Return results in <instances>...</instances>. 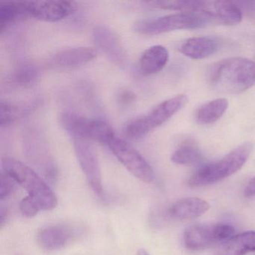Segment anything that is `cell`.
I'll use <instances>...</instances> for the list:
<instances>
[{
  "mask_svg": "<svg viewBox=\"0 0 255 255\" xmlns=\"http://www.w3.org/2000/svg\"><path fill=\"white\" fill-rule=\"evenodd\" d=\"M2 171L27 192V196L39 206L41 210L49 211L56 208V194L35 170L14 158L5 157L2 160Z\"/></svg>",
  "mask_w": 255,
  "mask_h": 255,
  "instance_id": "2",
  "label": "cell"
},
{
  "mask_svg": "<svg viewBox=\"0 0 255 255\" xmlns=\"http://www.w3.org/2000/svg\"><path fill=\"white\" fill-rule=\"evenodd\" d=\"M24 5L28 17L50 23L60 21L77 10L75 2L62 0L25 1Z\"/></svg>",
  "mask_w": 255,
  "mask_h": 255,
  "instance_id": "12",
  "label": "cell"
},
{
  "mask_svg": "<svg viewBox=\"0 0 255 255\" xmlns=\"http://www.w3.org/2000/svg\"><path fill=\"white\" fill-rule=\"evenodd\" d=\"M30 106L17 105L1 102L0 105V125L6 126L17 119H20L30 112Z\"/></svg>",
  "mask_w": 255,
  "mask_h": 255,
  "instance_id": "23",
  "label": "cell"
},
{
  "mask_svg": "<svg viewBox=\"0 0 255 255\" xmlns=\"http://www.w3.org/2000/svg\"><path fill=\"white\" fill-rule=\"evenodd\" d=\"M28 17L24 2H6L0 4V31L12 24L17 20Z\"/></svg>",
  "mask_w": 255,
  "mask_h": 255,
  "instance_id": "20",
  "label": "cell"
},
{
  "mask_svg": "<svg viewBox=\"0 0 255 255\" xmlns=\"http://www.w3.org/2000/svg\"><path fill=\"white\" fill-rule=\"evenodd\" d=\"M229 103L226 98H218L201 106L195 113V120L199 125L216 123L228 110Z\"/></svg>",
  "mask_w": 255,
  "mask_h": 255,
  "instance_id": "19",
  "label": "cell"
},
{
  "mask_svg": "<svg viewBox=\"0 0 255 255\" xmlns=\"http://www.w3.org/2000/svg\"><path fill=\"white\" fill-rule=\"evenodd\" d=\"M210 80L220 92L242 93L255 86V62L243 57L224 59L213 67Z\"/></svg>",
  "mask_w": 255,
  "mask_h": 255,
  "instance_id": "1",
  "label": "cell"
},
{
  "mask_svg": "<svg viewBox=\"0 0 255 255\" xmlns=\"http://www.w3.org/2000/svg\"><path fill=\"white\" fill-rule=\"evenodd\" d=\"M255 252V231H246L225 240L214 255H246Z\"/></svg>",
  "mask_w": 255,
  "mask_h": 255,
  "instance_id": "16",
  "label": "cell"
},
{
  "mask_svg": "<svg viewBox=\"0 0 255 255\" xmlns=\"http://www.w3.org/2000/svg\"><path fill=\"white\" fill-rule=\"evenodd\" d=\"M253 150L251 142L243 143L216 162L197 170L188 180L191 187H200L222 181L240 171Z\"/></svg>",
  "mask_w": 255,
  "mask_h": 255,
  "instance_id": "3",
  "label": "cell"
},
{
  "mask_svg": "<svg viewBox=\"0 0 255 255\" xmlns=\"http://www.w3.org/2000/svg\"><path fill=\"white\" fill-rule=\"evenodd\" d=\"M202 153L199 147L195 143L182 144L171 155V160L177 165H192L200 162Z\"/></svg>",
  "mask_w": 255,
  "mask_h": 255,
  "instance_id": "21",
  "label": "cell"
},
{
  "mask_svg": "<svg viewBox=\"0 0 255 255\" xmlns=\"http://www.w3.org/2000/svg\"><path fill=\"white\" fill-rule=\"evenodd\" d=\"M16 182L3 171L0 174V200L8 198L15 188Z\"/></svg>",
  "mask_w": 255,
  "mask_h": 255,
  "instance_id": "25",
  "label": "cell"
},
{
  "mask_svg": "<svg viewBox=\"0 0 255 255\" xmlns=\"http://www.w3.org/2000/svg\"><path fill=\"white\" fill-rule=\"evenodd\" d=\"M169 59L168 51L162 45H154L144 50L139 59V68L146 75L160 72Z\"/></svg>",
  "mask_w": 255,
  "mask_h": 255,
  "instance_id": "18",
  "label": "cell"
},
{
  "mask_svg": "<svg viewBox=\"0 0 255 255\" xmlns=\"http://www.w3.org/2000/svg\"><path fill=\"white\" fill-rule=\"evenodd\" d=\"M244 196L252 198L255 196V177L251 179L244 189Z\"/></svg>",
  "mask_w": 255,
  "mask_h": 255,
  "instance_id": "27",
  "label": "cell"
},
{
  "mask_svg": "<svg viewBox=\"0 0 255 255\" xmlns=\"http://www.w3.org/2000/svg\"><path fill=\"white\" fill-rule=\"evenodd\" d=\"M72 138L77 160L89 186L98 196L104 198L101 167L95 147L89 140L78 137Z\"/></svg>",
  "mask_w": 255,
  "mask_h": 255,
  "instance_id": "10",
  "label": "cell"
},
{
  "mask_svg": "<svg viewBox=\"0 0 255 255\" xmlns=\"http://www.w3.org/2000/svg\"><path fill=\"white\" fill-rule=\"evenodd\" d=\"M8 210H7V208H5V207H4L3 206H2V207H1V210H0V219H1V225H4L5 220H6L7 218H8Z\"/></svg>",
  "mask_w": 255,
  "mask_h": 255,
  "instance_id": "29",
  "label": "cell"
},
{
  "mask_svg": "<svg viewBox=\"0 0 255 255\" xmlns=\"http://www.w3.org/2000/svg\"><path fill=\"white\" fill-rule=\"evenodd\" d=\"M137 255H150V254L144 249H139L137 252Z\"/></svg>",
  "mask_w": 255,
  "mask_h": 255,
  "instance_id": "30",
  "label": "cell"
},
{
  "mask_svg": "<svg viewBox=\"0 0 255 255\" xmlns=\"http://www.w3.org/2000/svg\"><path fill=\"white\" fill-rule=\"evenodd\" d=\"M96 56V50L92 47H73L61 50L53 55L48 64L53 68L61 69L77 68L89 63Z\"/></svg>",
  "mask_w": 255,
  "mask_h": 255,
  "instance_id": "14",
  "label": "cell"
},
{
  "mask_svg": "<svg viewBox=\"0 0 255 255\" xmlns=\"http://www.w3.org/2000/svg\"><path fill=\"white\" fill-rule=\"evenodd\" d=\"M147 3L154 8L164 10L180 11V13L194 14L198 1L197 0H157Z\"/></svg>",
  "mask_w": 255,
  "mask_h": 255,
  "instance_id": "22",
  "label": "cell"
},
{
  "mask_svg": "<svg viewBox=\"0 0 255 255\" xmlns=\"http://www.w3.org/2000/svg\"><path fill=\"white\" fill-rule=\"evenodd\" d=\"M119 98H120L121 103L125 104L132 102L133 101L134 95H132V92H123L121 94Z\"/></svg>",
  "mask_w": 255,
  "mask_h": 255,
  "instance_id": "28",
  "label": "cell"
},
{
  "mask_svg": "<svg viewBox=\"0 0 255 255\" xmlns=\"http://www.w3.org/2000/svg\"><path fill=\"white\" fill-rule=\"evenodd\" d=\"M206 24V22L196 14L177 13L138 20L134 24V29L142 35H154L180 29H198Z\"/></svg>",
  "mask_w": 255,
  "mask_h": 255,
  "instance_id": "6",
  "label": "cell"
},
{
  "mask_svg": "<svg viewBox=\"0 0 255 255\" xmlns=\"http://www.w3.org/2000/svg\"><path fill=\"white\" fill-rule=\"evenodd\" d=\"M86 231L83 225L74 222L54 224L40 228L37 231L35 240L43 250L55 252L80 240Z\"/></svg>",
  "mask_w": 255,
  "mask_h": 255,
  "instance_id": "7",
  "label": "cell"
},
{
  "mask_svg": "<svg viewBox=\"0 0 255 255\" xmlns=\"http://www.w3.org/2000/svg\"><path fill=\"white\" fill-rule=\"evenodd\" d=\"M188 101L186 95H177L158 104L148 114L132 119L127 123L123 129L125 137L138 140L144 138L149 132L169 120L181 110Z\"/></svg>",
  "mask_w": 255,
  "mask_h": 255,
  "instance_id": "4",
  "label": "cell"
},
{
  "mask_svg": "<svg viewBox=\"0 0 255 255\" xmlns=\"http://www.w3.org/2000/svg\"><path fill=\"white\" fill-rule=\"evenodd\" d=\"M39 70L32 64H24L16 69L11 76V81L17 86H26L32 84L39 77Z\"/></svg>",
  "mask_w": 255,
  "mask_h": 255,
  "instance_id": "24",
  "label": "cell"
},
{
  "mask_svg": "<svg viewBox=\"0 0 255 255\" xmlns=\"http://www.w3.org/2000/svg\"><path fill=\"white\" fill-rule=\"evenodd\" d=\"M210 205L199 198H184L178 200L168 210L170 216L179 221H189L203 216L210 210Z\"/></svg>",
  "mask_w": 255,
  "mask_h": 255,
  "instance_id": "15",
  "label": "cell"
},
{
  "mask_svg": "<svg viewBox=\"0 0 255 255\" xmlns=\"http://www.w3.org/2000/svg\"><path fill=\"white\" fill-rule=\"evenodd\" d=\"M194 14L206 22L222 26H235L241 22L243 11L234 2L226 1H199Z\"/></svg>",
  "mask_w": 255,
  "mask_h": 255,
  "instance_id": "11",
  "label": "cell"
},
{
  "mask_svg": "<svg viewBox=\"0 0 255 255\" xmlns=\"http://www.w3.org/2000/svg\"><path fill=\"white\" fill-rule=\"evenodd\" d=\"M107 145L119 162L138 180L151 183L154 173L150 164L144 157L125 140L114 135Z\"/></svg>",
  "mask_w": 255,
  "mask_h": 255,
  "instance_id": "9",
  "label": "cell"
},
{
  "mask_svg": "<svg viewBox=\"0 0 255 255\" xmlns=\"http://www.w3.org/2000/svg\"><path fill=\"white\" fill-rule=\"evenodd\" d=\"M234 233L235 228L228 224L191 225L183 233V244L189 250H200L225 242L233 237Z\"/></svg>",
  "mask_w": 255,
  "mask_h": 255,
  "instance_id": "8",
  "label": "cell"
},
{
  "mask_svg": "<svg viewBox=\"0 0 255 255\" xmlns=\"http://www.w3.org/2000/svg\"><path fill=\"white\" fill-rule=\"evenodd\" d=\"M20 210L23 216L26 218L34 217L41 211L39 206L29 196L23 198L20 204Z\"/></svg>",
  "mask_w": 255,
  "mask_h": 255,
  "instance_id": "26",
  "label": "cell"
},
{
  "mask_svg": "<svg viewBox=\"0 0 255 255\" xmlns=\"http://www.w3.org/2000/svg\"><path fill=\"white\" fill-rule=\"evenodd\" d=\"M218 44L208 37L188 38L179 46V51L192 59H204L216 53Z\"/></svg>",
  "mask_w": 255,
  "mask_h": 255,
  "instance_id": "17",
  "label": "cell"
},
{
  "mask_svg": "<svg viewBox=\"0 0 255 255\" xmlns=\"http://www.w3.org/2000/svg\"><path fill=\"white\" fill-rule=\"evenodd\" d=\"M93 38L97 47L118 66L126 65V53L116 32L105 25L95 26Z\"/></svg>",
  "mask_w": 255,
  "mask_h": 255,
  "instance_id": "13",
  "label": "cell"
},
{
  "mask_svg": "<svg viewBox=\"0 0 255 255\" xmlns=\"http://www.w3.org/2000/svg\"><path fill=\"white\" fill-rule=\"evenodd\" d=\"M59 120L62 128L71 137L108 144L109 141L116 135L113 128L104 121L88 119L73 113H62Z\"/></svg>",
  "mask_w": 255,
  "mask_h": 255,
  "instance_id": "5",
  "label": "cell"
}]
</instances>
